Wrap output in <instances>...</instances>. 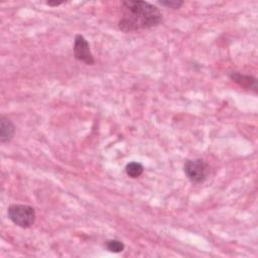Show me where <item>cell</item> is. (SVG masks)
<instances>
[{
	"label": "cell",
	"instance_id": "6da1fadb",
	"mask_svg": "<svg viewBox=\"0 0 258 258\" xmlns=\"http://www.w3.org/2000/svg\"><path fill=\"white\" fill-rule=\"evenodd\" d=\"M162 21L159 9L147 1L122 2V16L118 26L122 32H136L157 26Z\"/></svg>",
	"mask_w": 258,
	"mask_h": 258
},
{
	"label": "cell",
	"instance_id": "7a4b0ae2",
	"mask_svg": "<svg viewBox=\"0 0 258 258\" xmlns=\"http://www.w3.org/2000/svg\"><path fill=\"white\" fill-rule=\"evenodd\" d=\"M8 218L20 228H30L36 222V211L27 205H12L7 211Z\"/></svg>",
	"mask_w": 258,
	"mask_h": 258
},
{
	"label": "cell",
	"instance_id": "3957f363",
	"mask_svg": "<svg viewBox=\"0 0 258 258\" xmlns=\"http://www.w3.org/2000/svg\"><path fill=\"white\" fill-rule=\"evenodd\" d=\"M184 169L188 179L195 184L204 182L209 174L208 165L203 159L200 158L187 160Z\"/></svg>",
	"mask_w": 258,
	"mask_h": 258
},
{
	"label": "cell",
	"instance_id": "277c9868",
	"mask_svg": "<svg viewBox=\"0 0 258 258\" xmlns=\"http://www.w3.org/2000/svg\"><path fill=\"white\" fill-rule=\"evenodd\" d=\"M74 55L78 61L83 62L87 65L95 64V59L90 50V46L88 42L86 41V39L81 35H77L75 38Z\"/></svg>",
	"mask_w": 258,
	"mask_h": 258
},
{
	"label": "cell",
	"instance_id": "5b68a950",
	"mask_svg": "<svg viewBox=\"0 0 258 258\" xmlns=\"http://www.w3.org/2000/svg\"><path fill=\"white\" fill-rule=\"evenodd\" d=\"M14 132L15 127L12 122L8 118L1 116L0 118V141L3 143L9 142L13 138Z\"/></svg>",
	"mask_w": 258,
	"mask_h": 258
},
{
	"label": "cell",
	"instance_id": "8992f818",
	"mask_svg": "<svg viewBox=\"0 0 258 258\" xmlns=\"http://www.w3.org/2000/svg\"><path fill=\"white\" fill-rule=\"evenodd\" d=\"M230 78L231 80H233L234 82H236L237 84H239L242 87L246 88V89H253V90H257V80L254 77L251 76H245L242 75L240 73H231L230 74Z\"/></svg>",
	"mask_w": 258,
	"mask_h": 258
},
{
	"label": "cell",
	"instance_id": "52a82bcc",
	"mask_svg": "<svg viewBox=\"0 0 258 258\" xmlns=\"http://www.w3.org/2000/svg\"><path fill=\"white\" fill-rule=\"evenodd\" d=\"M126 174L132 179H136L140 177L143 173V166L139 162H130L125 167Z\"/></svg>",
	"mask_w": 258,
	"mask_h": 258
},
{
	"label": "cell",
	"instance_id": "ba28073f",
	"mask_svg": "<svg viewBox=\"0 0 258 258\" xmlns=\"http://www.w3.org/2000/svg\"><path fill=\"white\" fill-rule=\"evenodd\" d=\"M106 247L107 249L110 251V252H113V253H120L124 250L125 248V245L119 241V240H108L106 242Z\"/></svg>",
	"mask_w": 258,
	"mask_h": 258
},
{
	"label": "cell",
	"instance_id": "9c48e42d",
	"mask_svg": "<svg viewBox=\"0 0 258 258\" xmlns=\"http://www.w3.org/2000/svg\"><path fill=\"white\" fill-rule=\"evenodd\" d=\"M158 3L162 6H166L173 9H179L184 4V1H180V0H165V1H158Z\"/></svg>",
	"mask_w": 258,
	"mask_h": 258
},
{
	"label": "cell",
	"instance_id": "30bf717a",
	"mask_svg": "<svg viewBox=\"0 0 258 258\" xmlns=\"http://www.w3.org/2000/svg\"><path fill=\"white\" fill-rule=\"evenodd\" d=\"M63 2H52V1H48L47 4L50 5V6H59L61 5Z\"/></svg>",
	"mask_w": 258,
	"mask_h": 258
}]
</instances>
